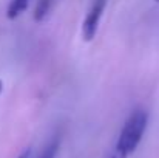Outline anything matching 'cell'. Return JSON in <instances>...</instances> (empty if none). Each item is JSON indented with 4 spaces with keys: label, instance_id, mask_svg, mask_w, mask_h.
Wrapping results in <instances>:
<instances>
[{
    "label": "cell",
    "instance_id": "6da1fadb",
    "mask_svg": "<svg viewBox=\"0 0 159 158\" xmlns=\"http://www.w3.org/2000/svg\"><path fill=\"white\" fill-rule=\"evenodd\" d=\"M147 121H148V115L145 110H134L128 116V119L125 121L124 129L119 135L116 149H114V152L117 155L127 158L128 154H131L138 147V144L141 143L142 135L145 132Z\"/></svg>",
    "mask_w": 159,
    "mask_h": 158
},
{
    "label": "cell",
    "instance_id": "7a4b0ae2",
    "mask_svg": "<svg viewBox=\"0 0 159 158\" xmlns=\"http://www.w3.org/2000/svg\"><path fill=\"white\" fill-rule=\"evenodd\" d=\"M105 5L107 0H93V5L84 20V25H82V36L85 41H91L96 36L98 25H99V20L105 9Z\"/></svg>",
    "mask_w": 159,
    "mask_h": 158
},
{
    "label": "cell",
    "instance_id": "3957f363",
    "mask_svg": "<svg viewBox=\"0 0 159 158\" xmlns=\"http://www.w3.org/2000/svg\"><path fill=\"white\" fill-rule=\"evenodd\" d=\"M28 2L30 0H11L8 11H6V17L8 19H16L17 16H20L26 8H28Z\"/></svg>",
    "mask_w": 159,
    "mask_h": 158
},
{
    "label": "cell",
    "instance_id": "277c9868",
    "mask_svg": "<svg viewBox=\"0 0 159 158\" xmlns=\"http://www.w3.org/2000/svg\"><path fill=\"white\" fill-rule=\"evenodd\" d=\"M51 3H53V0H39L37 2V6L34 9V20L40 22L48 14V11L51 8Z\"/></svg>",
    "mask_w": 159,
    "mask_h": 158
},
{
    "label": "cell",
    "instance_id": "5b68a950",
    "mask_svg": "<svg viewBox=\"0 0 159 158\" xmlns=\"http://www.w3.org/2000/svg\"><path fill=\"white\" fill-rule=\"evenodd\" d=\"M59 151V138H53L40 152V155L37 158H56V154Z\"/></svg>",
    "mask_w": 159,
    "mask_h": 158
},
{
    "label": "cell",
    "instance_id": "8992f818",
    "mask_svg": "<svg viewBox=\"0 0 159 158\" xmlns=\"http://www.w3.org/2000/svg\"><path fill=\"white\" fill-rule=\"evenodd\" d=\"M17 158H31V149L28 147L26 151H23V152H22V154H20Z\"/></svg>",
    "mask_w": 159,
    "mask_h": 158
},
{
    "label": "cell",
    "instance_id": "52a82bcc",
    "mask_svg": "<svg viewBox=\"0 0 159 158\" xmlns=\"http://www.w3.org/2000/svg\"><path fill=\"white\" fill-rule=\"evenodd\" d=\"M0 92H2V82H0Z\"/></svg>",
    "mask_w": 159,
    "mask_h": 158
},
{
    "label": "cell",
    "instance_id": "ba28073f",
    "mask_svg": "<svg viewBox=\"0 0 159 158\" xmlns=\"http://www.w3.org/2000/svg\"><path fill=\"white\" fill-rule=\"evenodd\" d=\"M155 2H158V3H159V0H155Z\"/></svg>",
    "mask_w": 159,
    "mask_h": 158
}]
</instances>
